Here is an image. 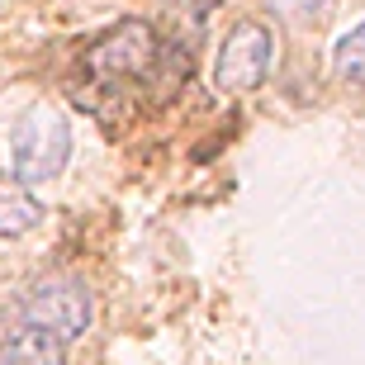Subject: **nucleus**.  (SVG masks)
Listing matches in <instances>:
<instances>
[{"instance_id":"nucleus-3","label":"nucleus","mask_w":365,"mask_h":365,"mask_svg":"<svg viewBox=\"0 0 365 365\" xmlns=\"http://www.w3.org/2000/svg\"><path fill=\"white\" fill-rule=\"evenodd\" d=\"M271 57H275V34L261 19H237L228 29V38L214 57V86L218 95H247L257 91L271 71Z\"/></svg>"},{"instance_id":"nucleus-1","label":"nucleus","mask_w":365,"mask_h":365,"mask_svg":"<svg viewBox=\"0 0 365 365\" xmlns=\"http://www.w3.org/2000/svg\"><path fill=\"white\" fill-rule=\"evenodd\" d=\"M71 157V123L57 105H34L19 114L10 133V176L24 185H43V180L62 176V166Z\"/></svg>"},{"instance_id":"nucleus-7","label":"nucleus","mask_w":365,"mask_h":365,"mask_svg":"<svg viewBox=\"0 0 365 365\" xmlns=\"http://www.w3.org/2000/svg\"><path fill=\"white\" fill-rule=\"evenodd\" d=\"M332 67H337L341 81L365 86V24H356L351 34L337 38V48H332Z\"/></svg>"},{"instance_id":"nucleus-6","label":"nucleus","mask_w":365,"mask_h":365,"mask_svg":"<svg viewBox=\"0 0 365 365\" xmlns=\"http://www.w3.org/2000/svg\"><path fill=\"white\" fill-rule=\"evenodd\" d=\"M43 223V200L19 176L0 171V237H24Z\"/></svg>"},{"instance_id":"nucleus-8","label":"nucleus","mask_w":365,"mask_h":365,"mask_svg":"<svg viewBox=\"0 0 365 365\" xmlns=\"http://www.w3.org/2000/svg\"><path fill=\"white\" fill-rule=\"evenodd\" d=\"M332 5H337V0H271V10L294 29H318L327 14H332Z\"/></svg>"},{"instance_id":"nucleus-2","label":"nucleus","mask_w":365,"mask_h":365,"mask_svg":"<svg viewBox=\"0 0 365 365\" xmlns=\"http://www.w3.org/2000/svg\"><path fill=\"white\" fill-rule=\"evenodd\" d=\"M162 53V38L148 19H123L114 24L109 34L86 48V71L95 81H109V86H128V81H143L152 76V62Z\"/></svg>"},{"instance_id":"nucleus-5","label":"nucleus","mask_w":365,"mask_h":365,"mask_svg":"<svg viewBox=\"0 0 365 365\" xmlns=\"http://www.w3.org/2000/svg\"><path fill=\"white\" fill-rule=\"evenodd\" d=\"M0 365H67V341L53 337L48 327L24 323L19 332L5 337V346H0Z\"/></svg>"},{"instance_id":"nucleus-4","label":"nucleus","mask_w":365,"mask_h":365,"mask_svg":"<svg viewBox=\"0 0 365 365\" xmlns=\"http://www.w3.org/2000/svg\"><path fill=\"white\" fill-rule=\"evenodd\" d=\"M95 304H91V289H86L76 275H48V280H38L34 289H29L24 299V323L34 327H48L53 337L71 341L81 337L86 327H91L95 318Z\"/></svg>"}]
</instances>
